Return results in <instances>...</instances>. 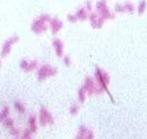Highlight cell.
I'll list each match as a JSON object with an SVG mask.
<instances>
[{
  "mask_svg": "<svg viewBox=\"0 0 147 139\" xmlns=\"http://www.w3.org/2000/svg\"><path fill=\"white\" fill-rule=\"evenodd\" d=\"M82 87L86 90V93H88V94H100L104 91V88L95 81V79H93L91 77H86Z\"/></svg>",
  "mask_w": 147,
  "mask_h": 139,
  "instance_id": "3957f363",
  "label": "cell"
},
{
  "mask_svg": "<svg viewBox=\"0 0 147 139\" xmlns=\"http://www.w3.org/2000/svg\"><path fill=\"white\" fill-rule=\"evenodd\" d=\"M114 12L115 13H125V8H124V4H115L114 5Z\"/></svg>",
  "mask_w": 147,
  "mask_h": 139,
  "instance_id": "ffe728a7",
  "label": "cell"
},
{
  "mask_svg": "<svg viewBox=\"0 0 147 139\" xmlns=\"http://www.w3.org/2000/svg\"><path fill=\"white\" fill-rule=\"evenodd\" d=\"M0 67H1V59H0Z\"/></svg>",
  "mask_w": 147,
  "mask_h": 139,
  "instance_id": "83f0119b",
  "label": "cell"
},
{
  "mask_svg": "<svg viewBox=\"0 0 147 139\" xmlns=\"http://www.w3.org/2000/svg\"><path fill=\"white\" fill-rule=\"evenodd\" d=\"M67 20L73 24V22H77V21H78V18H77V16H76L74 13H71V14L67 16Z\"/></svg>",
  "mask_w": 147,
  "mask_h": 139,
  "instance_id": "603a6c76",
  "label": "cell"
},
{
  "mask_svg": "<svg viewBox=\"0 0 147 139\" xmlns=\"http://www.w3.org/2000/svg\"><path fill=\"white\" fill-rule=\"evenodd\" d=\"M124 8H125V13H131V14L134 13V11H136V6L129 1L124 4Z\"/></svg>",
  "mask_w": 147,
  "mask_h": 139,
  "instance_id": "5bb4252c",
  "label": "cell"
},
{
  "mask_svg": "<svg viewBox=\"0 0 147 139\" xmlns=\"http://www.w3.org/2000/svg\"><path fill=\"white\" fill-rule=\"evenodd\" d=\"M20 68L25 72H30V61L27 59H22L20 61Z\"/></svg>",
  "mask_w": 147,
  "mask_h": 139,
  "instance_id": "e0dca14e",
  "label": "cell"
},
{
  "mask_svg": "<svg viewBox=\"0 0 147 139\" xmlns=\"http://www.w3.org/2000/svg\"><path fill=\"white\" fill-rule=\"evenodd\" d=\"M58 73V70L50 66V65H41L40 67H38V72H36V78L39 81H44L47 78L54 77Z\"/></svg>",
  "mask_w": 147,
  "mask_h": 139,
  "instance_id": "277c9868",
  "label": "cell"
},
{
  "mask_svg": "<svg viewBox=\"0 0 147 139\" xmlns=\"http://www.w3.org/2000/svg\"><path fill=\"white\" fill-rule=\"evenodd\" d=\"M52 19V17L50 14H40L36 19L33 20L32 25H31V30L33 33L35 34H41L44 33L45 31H47V27H48V22Z\"/></svg>",
  "mask_w": 147,
  "mask_h": 139,
  "instance_id": "6da1fadb",
  "label": "cell"
},
{
  "mask_svg": "<svg viewBox=\"0 0 147 139\" xmlns=\"http://www.w3.org/2000/svg\"><path fill=\"white\" fill-rule=\"evenodd\" d=\"M88 19L91 22V26L93 28H101L105 24V20L96 13V12H92V13L88 14Z\"/></svg>",
  "mask_w": 147,
  "mask_h": 139,
  "instance_id": "52a82bcc",
  "label": "cell"
},
{
  "mask_svg": "<svg viewBox=\"0 0 147 139\" xmlns=\"http://www.w3.org/2000/svg\"><path fill=\"white\" fill-rule=\"evenodd\" d=\"M76 16H77L78 20L84 21V20L88 19V11H87L86 8H85V7H80V8L76 12Z\"/></svg>",
  "mask_w": 147,
  "mask_h": 139,
  "instance_id": "8fae6325",
  "label": "cell"
},
{
  "mask_svg": "<svg viewBox=\"0 0 147 139\" xmlns=\"http://www.w3.org/2000/svg\"><path fill=\"white\" fill-rule=\"evenodd\" d=\"M48 25H50V28H51V32L53 34H57L60 32V30L64 27V22L61 21L59 18H52L50 20V22H48Z\"/></svg>",
  "mask_w": 147,
  "mask_h": 139,
  "instance_id": "9c48e42d",
  "label": "cell"
},
{
  "mask_svg": "<svg viewBox=\"0 0 147 139\" xmlns=\"http://www.w3.org/2000/svg\"><path fill=\"white\" fill-rule=\"evenodd\" d=\"M8 115H9V107L8 106H4L1 112H0V123H3V120L5 118H7Z\"/></svg>",
  "mask_w": 147,
  "mask_h": 139,
  "instance_id": "2e32d148",
  "label": "cell"
},
{
  "mask_svg": "<svg viewBox=\"0 0 147 139\" xmlns=\"http://www.w3.org/2000/svg\"><path fill=\"white\" fill-rule=\"evenodd\" d=\"M31 136H32V132H31V130L27 127V129L24 130V132L21 133V139H31Z\"/></svg>",
  "mask_w": 147,
  "mask_h": 139,
  "instance_id": "44dd1931",
  "label": "cell"
},
{
  "mask_svg": "<svg viewBox=\"0 0 147 139\" xmlns=\"http://www.w3.org/2000/svg\"><path fill=\"white\" fill-rule=\"evenodd\" d=\"M3 124H4V126L6 129H12V127H14V120L12 119L11 117H7V118H5L4 120H3Z\"/></svg>",
  "mask_w": 147,
  "mask_h": 139,
  "instance_id": "9a60e30c",
  "label": "cell"
},
{
  "mask_svg": "<svg viewBox=\"0 0 147 139\" xmlns=\"http://www.w3.org/2000/svg\"><path fill=\"white\" fill-rule=\"evenodd\" d=\"M94 78H95V81L99 84L105 91H107V86L109 84V75L106 72H104L102 70L96 68L95 70V74H94Z\"/></svg>",
  "mask_w": 147,
  "mask_h": 139,
  "instance_id": "8992f818",
  "label": "cell"
},
{
  "mask_svg": "<svg viewBox=\"0 0 147 139\" xmlns=\"http://www.w3.org/2000/svg\"><path fill=\"white\" fill-rule=\"evenodd\" d=\"M38 66H39L38 60H31L30 61V72L36 70V68H38Z\"/></svg>",
  "mask_w": 147,
  "mask_h": 139,
  "instance_id": "7402d4cb",
  "label": "cell"
},
{
  "mask_svg": "<svg viewBox=\"0 0 147 139\" xmlns=\"http://www.w3.org/2000/svg\"><path fill=\"white\" fill-rule=\"evenodd\" d=\"M14 108H16L19 113H25V111H26L25 106H24L20 102H14Z\"/></svg>",
  "mask_w": 147,
  "mask_h": 139,
  "instance_id": "d6986e66",
  "label": "cell"
},
{
  "mask_svg": "<svg viewBox=\"0 0 147 139\" xmlns=\"http://www.w3.org/2000/svg\"><path fill=\"white\" fill-rule=\"evenodd\" d=\"M52 45H53V48L55 51V54L58 57H63L64 56V48H65L64 43L60 39H58V38H55V39H53V41H52Z\"/></svg>",
  "mask_w": 147,
  "mask_h": 139,
  "instance_id": "30bf717a",
  "label": "cell"
},
{
  "mask_svg": "<svg viewBox=\"0 0 147 139\" xmlns=\"http://www.w3.org/2000/svg\"><path fill=\"white\" fill-rule=\"evenodd\" d=\"M16 139H19V138H18V137H16Z\"/></svg>",
  "mask_w": 147,
  "mask_h": 139,
  "instance_id": "f1b7e54d",
  "label": "cell"
},
{
  "mask_svg": "<svg viewBox=\"0 0 147 139\" xmlns=\"http://www.w3.org/2000/svg\"><path fill=\"white\" fill-rule=\"evenodd\" d=\"M64 64H65V66H71V58L68 57V56H65L64 57Z\"/></svg>",
  "mask_w": 147,
  "mask_h": 139,
  "instance_id": "484cf974",
  "label": "cell"
},
{
  "mask_svg": "<svg viewBox=\"0 0 147 139\" xmlns=\"http://www.w3.org/2000/svg\"><path fill=\"white\" fill-rule=\"evenodd\" d=\"M39 121L41 125H48V124H53L54 123V119H53V116L48 112L45 107H42L40 110V113H39Z\"/></svg>",
  "mask_w": 147,
  "mask_h": 139,
  "instance_id": "ba28073f",
  "label": "cell"
},
{
  "mask_svg": "<svg viewBox=\"0 0 147 139\" xmlns=\"http://www.w3.org/2000/svg\"><path fill=\"white\" fill-rule=\"evenodd\" d=\"M95 11L104 20H109V19L114 18V13L109 9L106 0H99V1L95 4Z\"/></svg>",
  "mask_w": 147,
  "mask_h": 139,
  "instance_id": "7a4b0ae2",
  "label": "cell"
},
{
  "mask_svg": "<svg viewBox=\"0 0 147 139\" xmlns=\"http://www.w3.org/2000/svg\"><path fill=\"white\" fill-rule=\"evenodd\" d=\"M85 8H86L88 12H91V11H92V3H91V1H87V3H86V6H85Z\"/></svg>",
  "mask_w": 147,
  "mask_h": 139,
  "instance_id": "4316f807",
  "label": "cell"
},
{
  "mask_svg": "<svg viewBox=\"0 0 147 139\" xmlns=\"http://www.w3.org/2000/svg\"><path fill=\"white\" fill-rule=\"evenodd\" d=\"M146 7H147V1L146 0H141V1L138 4V7H137V12L139 16H142L146 11Z\"/></svg>",
  "mask_w": 147,
  "mask_h": 139,
  "instance_id": "4fadbf2b",
  "label": "cell"
},
{
  "mask_svg": "<svg viewBox=\"0 0 147 139\" xmlns=\"http://www.w3.org/2000/svg\"><path fill=\"white\" fill-rule=\"evenodd\" d=\"M78 112H79V106H77V105H73L69 108V113H71V115H77Z\"/></svg>",
  "mask_w": 147,
  "mask_h": 139,
  "instance_id": "d4e9b609",
  "label": "cell"
},
{
  "mask_svg": "<svg viewBox=\"0 0 147 139\" xmlns=\"http://www.w3.org/2000/svg\"><path fill=\"white\" fill-rule=\"evenodd\" d=\"M9 132H11V134L13 136V137H18L20 134V130L17 129L16 126H14V127H12V129H9Z\"/></svg>",
  "mask_w": 147,
  "mask_h": 139,
  "instance_id": "cb8c5ba5",
  "label": "cell"
},
{
  "mask_svg": "<svg viewBox=\"0 0 147 139\" xmlns=\"http://www.w3.org/2000/svg\"><path fill=\"white\" fill-rule=\"evenodd\" d=\"M31 139H32V138H31Z\"/></svg>",
  "mask_w": 147,
  "mask_h": 139,
  "instance_id": "f546056e",
  "label": "cell"
},
{
  "mask_svg": "<svg viewBox=\"0 0 147 139\" xmlns=\"http://www.w3.org/2000/svg\"><path fill=\"white\" fill-rule=\"evenodd\" d=\"M28 129L31 130L32 133L36 132V117L35 116H31L28 118Z\"/></svg>",
  "mask_w": 147,
  "mask_h": 139,
  "instance_id": "7c38bea8",
  "label": "cell"
},
{
  "mask_svg": "<svg viewBox=\"0 0 147 139\" xmlns=\"http://www.w3.org/2000/svg\"><path fill=\"white\" fill-rule=\"evenodd\" d=\"M78 94H79V100H80V103H84V102H85V99H86V90H85L82 86L79 88Z\"/></svg>",
  "mask_w": 147,
  "mask_h": 139,
  "instance_id": "ac0fdd59",
  "label": "cell"
},
{
  "mask_svg": "<svg viewBox=\"0 0 147 139\" xmlns=\"http://www.w3.org/2000/svg\"><path fill=\"white\" fill-rule=\"evenodd\" d=\"M20 38L18 35H13V37H11L8 38V39L3 44V47H1V51H0V57L1 58H6L11 51H12V47H13L14 44H17L19 41Z\"/></svg>",
  "mask_w": 147,
  "mask_h": 139,
  "instance_id": "5b68a950",
  "label": "cell"
}]
</instances>
